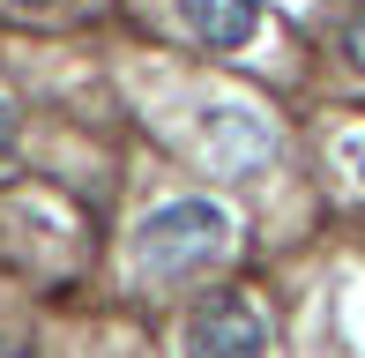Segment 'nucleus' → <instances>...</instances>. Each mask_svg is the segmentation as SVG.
<instances>
[{"label": "nucleus", "mask_w": 365, "mask_h": 358, "mask_svg": "<svg viewBox=\"0 0 365 358\" xmlns=\"http://www.w3.org/2000/svg\"><path fill=\"white\" fill-rule=\"evenodd\" d=\"M224 254H231V209L209 194H179V202L149 209L135 232V269L149 284H179V276L224 262Z\"/></svg>", "instance_id": "obj_1"}, {"label": "nucleus", "mask_w": 365, "mask_h": 358, "mask_svg": "<svg viewBox=\"0 0 365 358\" xmlns=\"http://www.w3.org/2000/svg\"><path fill=\"white\" fill-rule=\"evenodd\" d=\"M187 358H269V321H261L254 299L224 291V299H202L187 321Z\"/></svg>", "instance_id": "obj_2"}, {"label": "nucleus", "mask_w": 365, "mask_h": 358, "mask_svg": "<svg viewBox=\"0 0 365 358\" xmlns=\"http://www.w3.org/2000/svg\"><path fill=\"white\" fill-rule=\"evenodd\" d=\"M202 150L217 157L224 172H261L276 157V127L261 120L254 105H209L202 112Z\"/></svg>", "instance_id": "obj_3"}, {"label": "nucleus", "mask_w": 365, "mask_h": 358, "mask_svg": "<svg viewBox=\"0 0 365 358\" xmlns=\"http://www.w3.org/2000/svg\"><path fill=\"white\" fill-rule=\"evenodd\" d=\"M172 8H179V23L202 45H217V53H231V45H246L261 30V0H172Z\"/></svg>", "instance_id": "obj_4"}, {"label": "nucleus", "mask_w": 365, "mask_h": 358, "mask_svg": "<svg viewBox=\"0 0 365 358\" xmlns=\"http://www.w3.org/2000/svg\"><path fill=\"white\" fill-rule=\"evenodd\" d=\"M336 157H343V165H351V179L365 187V127H351V135L336 142Z\"/></svg>", "instance_id": "obj_5"}, {"label": "nucleus", "mask_w": 365, "mask_h": 358, "mask_svg": "<svg viewBox=\"0 0 365 358\" xmlns=\"http://www.w3.org/2000/svg\"><path fill=\"white\" fill-rule=\"evenodd\" d=\"M343 45H351V68H358V75H365V8H358V15H351V30H343Z\"/></svg>", "instance_id": "obj_6"}, {"label": "nucleus", "mask_w": 365, "mask_h": 358, "mask_svg": "<svg viewBox=\"0 0 365 358\" xmlns=\"http://www.w3.org/2000/svg\"><path fill=\"white\" fill-rule=\"evenodd\" d=\"M15 150V112H8V97H0V157Z\"/></svg>", "instance_id": "obj_7"}, {"label": "nucleus", "mask_w": 365, "mask_h": 358, "mask_svg": "<svg viewBox=\"0 0 365 358\" xmlns=\"http://www.w3.org/2000/svg\"><path fill=\"white\" fill-rule=\"evenodd\" d=\"M8 8H68V0H8Z\"/></svg>", "instance_id": "obj_8"}]
</instances>
